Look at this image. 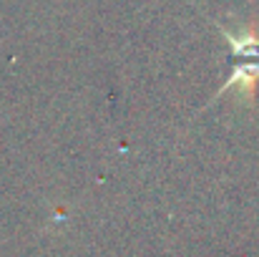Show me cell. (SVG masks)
<instances>
[{
  "mask_svg": "<svg viewBox=\"0 0 259 257\" xmlns=\"http://www.w3.org/2000/svg\"><path fill=\"white\" fill-rule=\"evenodd\" d=\"M224 38L232 43V51H234L239 63L234 66L227 84L219 88V96L237 84H242L247 91H252L254 81L259 79V38H254V35H232L227 30H224Z\"/></svg>",
  "mask_w": 259,
  "mask_h": 257,
  "instance_id": "obj_1",
  "label": "cell"
}]
</instances>
